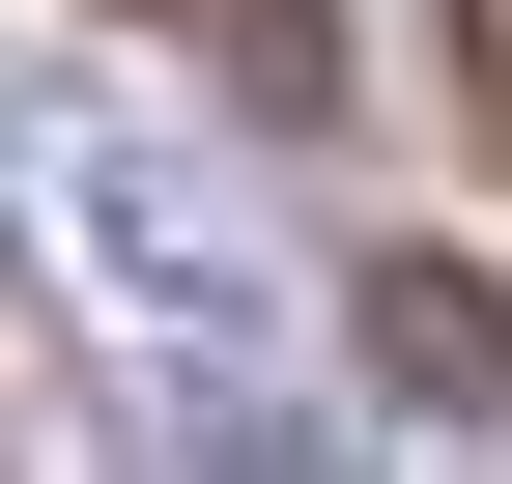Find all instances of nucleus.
<instances>
[{"label": "nucleus", "mask_w": 512, "mask_h": 484, "mask_svg": "<svg viewBox=\"0 0 512 484\" xmlns=\"http://www.w3.org/2000/svg\"><path fill=\"white\" fill-rule=\"evenodd\" d=\"M456 29H484V86H512V0H456Z\"/></svg>", "instance_id": "obj_2"}, {"label": "nucleus", "mask_w": 512, "mask_h": 484, "mask_svg": "<svg viewBox=\"0 0 512 484\" xmlns=\"http://www.w3.org/2000/svg\"><path fill=\"white\" fill-rule=\"evenodd\" d=\"M143 29H200L256 114H313V86H342V29H313V0H143Z\"/></svg>", "instance_id": "obj_1"}]
</instances>
